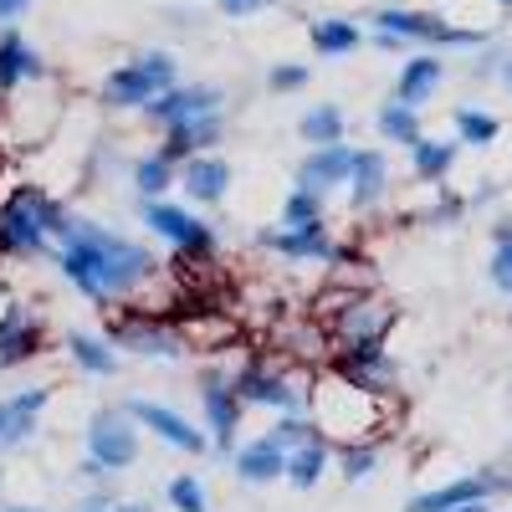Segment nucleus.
Segmentation results:
<instances>
[{
    "instance_id": "f8f14e48",
    "label": "nucleus",
    "mask_w": 512,
    "mask_h": 512,
    "mask_svg": "<svg viewBox=\"0 0 512 512\" xmlns=\"http://www.w3.org/2000/svg\"><path fill=\"white\" fill-rule=\"evenodd\" d=\"M256 241L287 256V262H344V251L323 231V221L318 226H267V231H256Z\"/></svg>"
},
{
    "instance_id": "6ab92c4d",
    "label": "nucleus",
    "mask_w": 512,
    "mask_h": 512,
    "mask_svg": "<svg viewBox=\"0 0 512 512\" xmlns=\"http://www.w3.org/2000/svg\"><path fill=\"white\" fill-rule=\"evenodd\" d=\"M41 349V328L26 308H6L0 313V369H16L26 359H36Z\"/></svg>"
},
{
    "instance_id": "a18cd8bd",
    "label": "nucleus",
    "mask_w": 512,
    "mask_h": 512,
    "mask_svg": "<svg viewBox=\"0 0 512 512\" xmlns=\"http://www.w3.org/2000/svg\"><path fill=\"white\" fill-rule=\"evenodd\" d=\"M0 512H41V507H0Z\"/></svg>"
},
{
    "instance_id": "39448f33",
    "label": "nucleus",
    "mask_w": 512,
    "mask_h": 512,
    "mask_svg": "<svg viewBox=\"0 0 512 512\" xmlns=\"http://www.w3.org/2000/svg\"><path fill=\"white\" fill-rule=\"evenodd\" d=\"M144 226L169 241L175 251H190V256H216V231H210L200 216H190L185 205L175 200H144Z\"/></svg>"
},
{
    "instance_id": "412c9836",
    "label": "nucleus",
    "mask_w": 512,
    "mask_h": 512,
    "mask_svg": "<svg viewBox=\"0 0 512 512\" xmlns=\"http://www.w3.org/2000/svg\"><path fill=\"white\" fill-rule=\"evenodd\" d=\"M390 323H395V313L384 308V303H374V297H354V303L333 318V328H338V338H344V344L384 338V333H390Z\"/></svg>"
},
{
    "instance_id": "c9c22d12",
    "label": "nucleus",
    "mask_w": 512,
    "mask_h": 512,
    "mask_svg": "<svg viewBox=\"0 0 512 512\" xmlns=\"http://www.w3.org/2000/svg\"><path fill=\"white\" fill-rule=\"evenodd\" d=\"M492 241H497V251H492V282H497V292L512 297V221H502L492 231Z\"/></svg>"
},
{
    "instance_id": "f3484780",
    "label": "nucleus",
    "mask_w": 512,
    "mask_h": 512,
    "mask_svg": "<svg viewBox=\"0 0 512 512\" xmlns=\"http://www.w3.org/2000/svg\"><path fill=\"white\" fill-rule=\"evenodd\" d=\"M47 62L41 52H31V41L16 26H0V93H16L21 82H41Z\"/></svg>"
},
{
    "instance_id": "a878e982",
    "label": "nucleus",
    "mask_w": 512,
    "mask_h": 512,
    "mask_svg": "<svg viewBox=\"0 0 512 512\" xmlns=\"http://www.w3.org/2000/svg\"><path fill=\"white\" fill-rule=\"evenodd\" d=\"M308 36H313V52H318V57H349V52H359V41H364V31H359L354 21H344V16L313 21Z\"/></svg>"
},
{
    "instance_id": "b1692460",
    "label": "nucleus",
    "mask_w": 512,
    "mask_h": 512,
    "mask_svg": "<svg viewBox=\"0 0 512 512\" xmlns=\"http://www.w3.org/2000/svg\"><path fill=\"white\" fill-rule=\"evenodd\" d=\"M384 185H390V164H384V154L379 149H359L354 169H349V200H354V210H369L384 195Z\"/></svg>"
},
{
    "instance_id": "a19ab883",
    "label": "nucleus",
    "mask_w": 512,
    "mask_h": 512,
    "mask_svg": "<svg viewBox=\"0 0 512 512\" xmlns=\"http://www.w3.org/2000/svg\"><path fill=\"white\" fill-rule=\"evenodd\" d=\"M113 512H154L149 502H113Z\"/></svg>"
},
{
    "instance_id": "c85d7f7f",
    "label": "nucleus",
    "mask_w": 512,
    "mask_h": 512,
    "mask_svg": "<svg viewBox=\"0 0 512 512\" xmlns=\"http://www.w3.org/2000/svg\"><path fill=\"white\" fill-rule=\"evenodd\" d=\"M297 134H303L313 149H318V144H338V139H344V108H333V103L308 108L303 123H297Z\"/></svg>"
},
{
    "instance_id": "37998d69",
    "label": "nucleus",
    "mask_w": 512,
    "mask_h": 512,
    "mask_svg": "<svg viewBox=\"0 0 512 512\" xmlns=\"http://www.w3.org/2000/svg\"><path fill=\"white\" fill-rule=\"evenodd\" d=\"M451 512H487V502H461V507H451Z\"/></svg>"
},
{
    "instance_id": "ea45409f",
    "label": "nucleus",
    "mask_w": 512,
    "mask_h": 512,
    "mask_svg": "<svg viewBox=\"0 0 512 512\" xmlns=\"http://www.w3.org/2000/svg\"><path fill=\"white\" fill-rule=\"evenodd\" d=\"M26 6H31V0H0V26H16L26 16Z\"/></svg>"
},
{
    "instance_id": "4c0bfd02",
    "label": "nucleus",
    "mask_w": 512,
    "mask_h": 512,
    "mask_svg": "<svg viewBox=\"0 0 512 512\" xmlns=\"http://www.w3.org/2000/svg\"><path fill=\"white\" fill-rule=\"evenodd\" d=\"M308 77H313V72H308L303 62H277V67L267 72V88H272V93H297V88H308Z\"/></svg>"
},
{
    "instance_id": "473e14b6",
    "label": "nucleus",
    "mask_w": 512,
    "mask_h": 512,
    "mask_svg": "<svg viewBox=\"0 0 512 512\" xmlns=\"http://www.w3.org/2000/svg\"><path fill=\"white\" fill-rule=\"evenodd\" d=\"M267 436H272V441H277L282 451H297V446H308V441H323V436H318V425H313V420H308L303 410H292V415H282V420L272 425Z\"/></svg>"
},
{
    "instance_id": "9b49d317",
    "label": "nucleus",
    "mask_w": 512,
    "mask_h": 512,
    "mask_svg": "<svg viewBox=\"0 0 512 512\" xmlns=\"http://www.w3.org/2000/svg\"><path fill=\"white\" fill-rule=\"evenodd\" d=\"M226 93L210 88V82H175V88H164L154 103H144V113L159 123V128H175V123H190L200 113H221Z\"/></svg>"
},
{
    "instance_id": "e433bc0d",
    "label": "nucleus",
    "mask_w": 512,
    "mask_h": 512,
    "mask_svg": "<svg viewBox=\"0 0 512 512\" xmlns=\"http://www.w3.org/2000/svg\"><path fill=\"white\" fill-rule=\"evenodd\" d=\"M374 466H379L374 441H354V446H344V477H349V482H364Z\"/></svg>"
},
{
    "instance_id": "dca6fc26",
    "label": "nucleus",
    "mask_w": 512,
    "mask_h": 512,
    "mask_svg": "<svg viewBox=\"0 0 512 512\" xmlns=\"http://www.w3.org/2000/svg\"><path fill=\"white\" fill-rule=\"evenodd\" d=\"M226 134V113H200L190 123H175V128H164V159L169 164H185L190 154H205V149H216V139Z\"/></svg>"
},
{
    "instance_id": "9d476101",
    "label": "nucleus",
    "mask_w": 512,
    "mask_h": 512,
    "mask_svg": "<svg viewBox=\"0 0 512 512\" xmlns=\"http://www.w3.org/2000/svg\"><path fill=\"white\" fill-rule=\"evenodd\" d=\"M123 410H128V420H134V425L154 431L164 446H175V451H185V456H205V451H210V436H200L180 410H169V405H159V400H128Z\"/></svg>"
},
{
    "instance_id": "f03ea898",
    "label": "nucleus",
    "mask_w": 512,
    "mask_h": 512,
    "mask_svg": "<svg viewBox=\"0 0 512 512\" xmlns=\"http://www.w3.org/2000/svg\"><path fill=\"white\" fill-rule=\"evenodd\" d=\"M72 210L47 195V190H36V185H21L6 205H0V251L6 256H41V251H52L57 231L67 226Z\"/></svg>"
},
{
    "instance_id": "4be33fe9",
    "label": "nucleus",
    "mask_w": 512,
    "mask_h": 512,
    "mask_svg": "<svg viewBox=\"0 0 512 512\" xmlns=\"http://www.w3.org/2000/svg\"><path fill=\"white\" fill-rule=\"evenodd\" d=\"M497 487H507V482H502V477H461V482H451V487H436V492L415 497L405 512H451V507H461V502H487Z\"/></svg>"
},
{
    "instance_id": "79ce46f5",
    "label": "nucleus",
    "mask_w": 512,
    "mask_h": 512,
    "mask_svg": "<svg viewBox=\"0 0 512 512\" xmlns=\"http://www.w3.org/2000/svg\"><path fill=\"white\" fill-rule=\"evenodd\" d=\"M77 512H113V502H108V497H93L88 507H77Z\"/></svg>"
},
{
    "instance_id": "2f4dec72",
    "label": "nucleus",
    "mask_w": 512,
    "mask_h": 512,
    "mask_svg": "<svg viewBox=\"0 0 512 512\" xmlns=\"http://www.w3.org/2000/svg\"><path fill=\"white\" fill-rule=\"evenodd\" d=\"M456 139L472 144V149H487L497 139V118L482 113V108H456Z\"/></svg>"
},
{
    "instance_id": "c756f323",
    "label": "nucleus",
    "mask_w": 512,
    "mask_h": 512,
    "mask_svg": "<svg viewBox=\"0 0 512 512\" xmlns=\"http://www.w3.org/2000/svg\"><path fill=\"white\" fill-rule=\"evenodd\" d=\"M374 123H379V134L390 139V144H405V149H410V144L420 139V108H405V103H395V98L379 108Z\"/></svg>"
},
{
    "instance_id": "5701e85b",
    "label": "nucleus",
    "mask_w": 512,
    "mask_h": 512,
    "mask_svg": "<svg viewBox=\"0 0 512 512\" xmlns=\"http://www.w3.org/2000/svg\"><path fill=\"white\" fill-rule=\"evenodd\" d=\"M441 77H446L441 57H410L400 67V82H395V103H405V108L431 103V93L441 88Z\"/></svg>"
},
{
    "instance_id": "ddd939ff",
    "label": "nucleus",
    "mask_w": 512,
    "mask_h": 512,
    "mask_svg": "<svg viewBox=\"0 0 512 512\" xmlns=\"http://www.w3.org/2000/svg\"><path fill=\"white\" fill-rule=\"evenodd\" d=\"M205 420H210V446L216 451H236V425H241V400L231 390L226 369H205Z\"/></svg>"
},
{
    "instance_id": "49530a36",
    "label": "nucleus",
    "mask_w": 512,
    "mask_h": 512,
    "mask_svg": "<svg viewBox=\"0 0 512 512\" xmlns=\"http://www.w3.org/2000/svg\"><path fill=\"white\" fill-rule=\"evenodd\" d=\"M502 6H512V0H502Z\"/></svg>"
},
{
    "instance_id": "72a5a7b5",
    "label": "nucleus",
    "mask_w": 512,
    "mask_h": 512,
    "mask_svg": "<svg viewBox=\"0 0 512 512\" xmlns=\"http://www.w3.org/2000/svg\"><path fill=\"white\" fill-rule=\"evenodd\" d=\"M323 221V195L313 190H292L282 200V226H318Z\"/></svg>"
},
{
    "instance_id": "f704fd0d",
    "label": "nucleus",
    "mask_w": 512,
    "mask_h": 512,
    "mask_svg": "<svg viewBox=\"0 0 512 512\" xmlns=\"http://www.w3.org/2000/svg\"><path fill=\"white\" fill-rule=\"evenodd\" d=\"M164 497H169V507H175V512H210V502H205V487H200V477H169Z\"/></svg>"
},
{
    "instance_id": "393cba45",
    "label": "nucleus",
    "mask_w": 512,
    "mask_h": 512,
    "mask_svg": "<svg viewBox=\"0 0 512 512\" xmlns=\"http://www.w3.org/2000/svg\"><path fill=\"white\" fill-rule=\"evenodd\" d=\"M67 354H72L77 369H88V374H98V379H113V374H118V349L108 344V338H98V333L72 328V333H67Z\"/></svg>"
},
{
    "instance_id": "f257e3e1",
    "label": "nucleus",
    "mask_w": 512,
    "mask_h": 512,
    "mask_svg": "<svg viewBox=\"0 0 512 512\" xmlns=\"http://www.w3.org/2000/svg\"><path fill=\"white\" fill-rule=\"evenodd\" d=\"M52 256H57L62 277L98 308L118 303V297L139 303V292L164 277L159 256L144 241H128L98 221H82V216H67V226L52 241Z\"/></svg>"
},
{
    "instance_id": "7c9ffc66",
    "label": "nucleus",
    "mask_w": 512,
    "mask_h": 512,
    "mask_svg": "<svg viewBox=\"0 0 512 512\" xmlns=\"http://www.w3.org/2000/svg\"><path fill=\"white\" fill-rule=\"evenodd\" d=\"M134 185H139L144 200H164V190L175 185V164H169L164 154H144V159H134Z\"/></svg>"
},
{
    "instance_id": "20e7f679",
    "label": "nucleus",
    "mask_w": 512,
    "mask_h": 512,
    "mask_svg": "<svg viewBox=\"0 0 512 512\" xmlns=\"http://www.w3.org/2000/svg\"><path fill=\"white\" fill-rule=\"evenodd\" d=\"M180 82V62L169 52H139L134 62H123L108 72L103 82V108H144L154 103L164 88Z\"/></svg>"
},
{
    "instance_id": "423d86ee",
    "label": "nucleus",
    "mask_w": 512,
    "mask_h": 512,
    "mask_svg": "<svg viewBox=\"0 0 512 512\" xmlns=\"http://www.w3.org/2000/svg\"><path fill=\"white\" fill-rule=\"evenodd\" d=\"M88 461L103 472H123V466L139 461V431L128 410H98L88 420Z\"/></svg>"
},
{
    "instance_id": "6e6552de",
    "label": "nucleus",
    "mask_w": 512,
    "mask_h": 512,
    "mask_svg": "<svg viewBox=\"0 0 512 512\" xmlns=\"http://www.w3.org/2000/svg\"><path fill=\"white\" fill-rule=\"evenodd\" d=\"M108 344L118 354H139V359H180L185 354V338L169 328V323H154L149 313L113 318L108 323Z\"/></svg>"
},
{
    "instance_id": "aec40b11",
    "label": "nucleus",
    "mask_w": 512,
    "mask_h": 512,
    "mask_svg": "<svg viewBox=\"0 0 512 512\" xmlns=\"http://www.w3.org/2000/svg\"><path fill=\"white\" fill-rule=\"evenodd\" d=\"M236 477L251 482V487H267V482H282V466H287V451L272 441V436H256L251 446H236Z\"/></svg>"
},
{
    "instance_id": "cd10ccee",
    "label": "nucleus",
    "mask_w": 512,
    "mask_h": 512,
    "mask_svg": "<svg viewBox=\"0 0 512 512\" xmlns=\"http://www.w3.org/2000/svg\"><path fill=\"white\" fill-rule=\"evenodd\" d=\"M410 164H415V175L420 180H446L451 175V164H456V144H446V139H415L410 144Z\"/></svg>"
},
{
    "instance_id": "bb28decb",
    "label": "nucleus",
    "mask_w": 512,
    "mask_h": 512,
    "mask_svg": "<svg viewBox=\"0 0 512 512\" xmlns=\"http://www.w3.org/2000/svg\"><path fill=\"white\" fill-rule=\"evenodd\" d=\"M323 466H328V441H308V446L287 451L282 482H292L297 492H313V487H318V477H323Z\"/></svg>"
},
{
    "instance_id": "4468645a",
    "label": "nucleus",
    "mask_w": 512,
    "mask_h": 512,
    "mask_svg": "<svg viewBox=\"0 0 512 512\" xmlns=\"http://www.w3.org/2000/svg\"><path fill=\"white\" fill-rule=\"evenodd\" d=\"M354 144H318L303 164H297V190H313V195H328L338 185H349V169H354Z\"/></svg>"
},
{
    "instance_id": "a211bd4d",
    "label": "nucleus",
    "mask_w": 512,
    "mask_h": 512,
    "mask_svg": "<svg viewBox=\"0 0 512 512\" xmlns=\"http://www.w3.org/2000/svg\"><path fill=\"white\" fill-rule=\"evenodd\" d=\"M47 390H21V395H6L0 400V451L21 446L26 436H36V420L47 410Z\"/></svg>"
},
{
    "instance_id": "7ed1b4c3",
    "label": "nucleus",
    "mask_w": 512,
    "mask_h": 512,
    "mask_svg": "<svg viewBox=\"0 0 512 512\" xmlns=\"http://www.w3.org/2000/svg\"><path fill=\"white\" fill-rule=\"evenodd\" d=\"M313 425L323 441H338V446H354V441H369L374 425H379V410H374V395L359 390L354 379H323L313 384Z\"/></svg>"
},
{
    "instance_id": "c03bdc74",
    "label": "nucleus",
    "mask_w": 512,
    "mask_h": 512,
    "mask_svg": "<svg viewBox=\"0 0 512 512\" xmlns=\"http://www.w3.org/2000/svg\"><path fill=\"white\" fill-rule=\"evenodd\" d=\"M502 77H507V88H512V57H507V62H502Z\"/></svg>"
},
{
    "instance_id": "2eb2a0df",
    "label": "nucleus",
    "mask_w": 512,
    "mask_h": 512,
    "mask_svg": "<svg viewBox=\"0 0 512 512\" xmlns=\"http://www.w3.org/2000/svg\"><path fill=\"white\" fill-rule=\"evenodd\" d=\"M180 190L195 200V205H221L226 200V190H231V164L221 159V154H190L185 164H180Z\"/></svg>"
},
{
    "instance_id": "58836bf2",
    "label": "nucleus",
    "mask_w": 512,
    "mask_h": 512,
    "mask_svg": "<svg viewBox=\"0 0 512 512\" xmlns=\"http://www.w3.org/2000/svg\"><path fill=\"white\" fill-rule=\"evenodd\" d=\"M221 6V16H231V21H241V16H262L272 0H216Z\"/></svg>"
},
{
    "instance_id": "1a4fd4ad",
    "label": "nucleus",
    "mask_w": 512,
    "mask_h": 512,
    "mask_svg": "<svg viewBox=\"0 0 512 512\" xmlns=\"http://www.w3.org/2000/svg\"><path fill=\"white\" fill-rule=\"evenodd\" d=\"M374 26L384 36H400V41H436V47H482V31H461L446 26L441 16H425V11H400V6H384L374 11Z\"/></svg>"
},
{
    "instance_id": "0eeeda50",
    "label": "nucleus",
    "mask_w": 512,
    "mask_h": 512,
    "mask_svg": "<svg viewBox=\"0 0 512 512\" xmlns=\"http://www.w3.org/2000/svg\"><path fill=\"white\" fill-rule=\"evenodd\" d=\"M231 390H236L241 405H267V410H282V415L303 410V395H308L292 374L267 369V364H241V369L231 374Z\"/></svg>"
}]
</instances>
